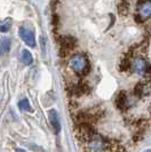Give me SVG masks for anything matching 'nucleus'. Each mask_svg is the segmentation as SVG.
<instances>
[{"label": "nucleus", "mask_w": 151, "mask_h": 152, "mask_svg": "<svg viewBox=\"0 0 151 152\" xmlns=\"http://www.w3.org/2000/svg\"><path fill=\"white\" fill-rule=\"evenodd\" d=\"M137 102H139V99L134 94H127L126 91H120L116 96V99H114V103H116L117 107L124 113H127L132 109L136 107Z\"/></svg>", "instance_id": "3"}, {"label": "nucleus", "mask_w": 151, "mask_h": 152, "mask_svg": "<svg viewBox=\"0 0 151 152\" xmlns=\"http://www.w3.org/2000/svg\"><path fill=\"white\" fill-rule=\"evenodd\" d=\"M16 151H17V152H25V151H24V150H22V149H17Z\"/></svg>", "instance_id": "10"}, {"label": "nucleus", "mask_w": 151, "mask_h": 152, "mask_svg": "<svg viewBox=\"0 0 151 152\" xmlns=\"http://www.w3.org/2000/svg\"><path fill=\"white\" fill-rule=\"evenodd\" d=\"M48 118H49L51 125H52V127H53L54 133H55V134H59L61 132V122H60V118H59V114L56 112V110H49V112H48Z\"/></svg>", "instance_id": "5"}, {"label": "nucleus", "mask_w": 151, "mask_h": 152, "mask_svg": "<svg viewBox=\"0 0 151 152\" xmlns=\"http://www.w3.org/2000/svg\"><path fill=\"white\" fill-rule=\"evenodd\" d=\"M18 33H20L23 41L29 47H34L36 46V38H34V33L32 32V30L26 29L24 26H21L20 30H18Z\"/></svg>", "instance_id": "4"}, {"label": "nucleus", "mask_w": 151, "mask_h": 152, "mask_svg": "<svg viewBox=\"0 0 151 152\" xmlns=\"http://www.w3.org/2000/svg\"><path fill=\"white\" fill-rule=\"evenodd\" d=\"M145 152H151V150H148V151H145Z\"/></svg>", "instance_id": "11"}, {"label": "nucleus", "mask_w": 151, "mask_h": 152, "mask_svg": "<svg viewBox=\"0 0 151 152\" xmlns=\"http://www.w3.org/2000/svg\"><path fill=\"white\" fill-rule=\"evenodd\" d=\"M10 29V22L6 21V23L4 24H0V32H7Z\"/></svg>", "instance_id": "9"}, {"label": "nucleus", "mask_w": 151, "mask_h": 152, "mask_svg": "<svg viewBox=\"0 0 151 152\" xmlns=\"http://www.w3.org/2000/svg\"><path fill=\"white\" fill-rule=\"evenodd\" d=\"M76 135L84 152H121L113 141L101 136L92 128L91 124H78Z\"/></svg>", "instance_id": "1"}, {"label": "nucleus", "mask_w": 151, "mask_h": 152, "mask_svg": "<svg viewBox=\"0 0 151 152\" xmlns=\"http://www.w3.org/2000/svg\"><path fill=\"white\" fill-rule=\"evenodd\" d=\"M18 107H20V110H23V111H32V107H30V103L26 99L18 102Z\"/></svg>", "instance_id": "8"}, {"label": "nucleus", "mask_w": 151, "mask_h": 152, "mask_svg": "<svg viewBox=\"0 0 151 152\" xmlns=\"http://www.w3.org/2000/svg\"><path fill=\"white\" fill-rule=\"evenodd\" d=\"M21 61L25 64V65H30L33 62V57H32V54L26 50V49H23L22 54H21Z\"/></svg>", "instance_id": "6"}, {"label": "nucleus", "mask_w": 151, "mask_h": 152, "mask_svg": "<svg viewBox=\"0 0 151 152\" xmlns=\"http://www.w3.org/2000/svg\"><path fill=\"white\" fill-rule=\"evenodd\" d=\"M9 50H10V40L8 38H4L0 41V55L8 53Z\"/></svg>", "instance_id": "7"}, {"label": "nucleus", "mask_w": 151, "mask_h": 152, "mask_svg": "<svg viewBox=\"0 0 151 152\" xmlns=\"http://www.w3.org/2000/svg\"><path fill=\"white\" fill-rule=\"evenodd\" d=\"M69 68L75 72L77 76L85 77L91 71V63L87 56L84 54H75L70 57L68 63Z\"/></svg>", "instance_id": "2"}]
</instances>
